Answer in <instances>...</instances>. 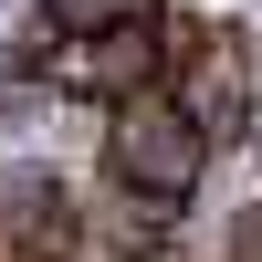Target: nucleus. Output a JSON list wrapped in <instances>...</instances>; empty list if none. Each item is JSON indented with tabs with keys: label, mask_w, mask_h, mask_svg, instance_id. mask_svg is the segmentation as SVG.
Here are the masks:
<instances>
[{
	"label": "nucleus",
	"mask_w": 262,
	"mask_h": 262,
	"mask_svg": "<svg viewBox=\"0 0 262 262\" xmlns=\"http://www.w3.org/2000/svg\"><path fill=\"white\" fill-rule=\"evenodd\" d=\"M168 105H179L210 147H231L252 126V42L242 32H189V53L168 63Z\"/></svg>",
	"instance_id": "obj_3"
},
{
	"label": "nucleus",
	"mask_w": 262,
	"mask_h": 262,
	"mask_svg": "<svg viewBox=\"0 0 262 262\" xmlns=\"http://www.w3.org/2000/svg\"><path fill=\"white\" fill-rule=\"evenodd\" d=\"M158 231H168V210L126 200V189L63 200V262H158Z\"/></svg>",
	"instance_id": "obj_4"
},
{
	"label": "nucleus",
	"mask_w": 262,
	"mask_h": 262,
	"mask_svg": "<svg viewBox=\"0 0 262 262\" xmlns=\"http://www.w3.org/2000/svg\"><path fill=\"white\" fill-rule=\"evenodd\" d=\"M200 168H210V137H200L168 95H137V105H116V116H105V179H116L126 200L179 210L189 189H200Z\"/></svg>",
	"instance_id": "obj_2"
},
{
	"label": "nucleus",
	"mask_w": 262,
	"mask_h": 262,
	"mask_svg": "<svg viewBox=\"0 0 262 262\" xmlns=\"http://www.w3.org/2000/svg\"><path fill=\"white\" fill-rule=\"evenodd\" d=\"M189 53V21L179 11H116V21H84L74 42H63V63L53 74L74 84L84 105H105V116H116V105H137V95H168V63Z\"/></svg>",
	"instance_id": "obj_1"
}]
</instances>
